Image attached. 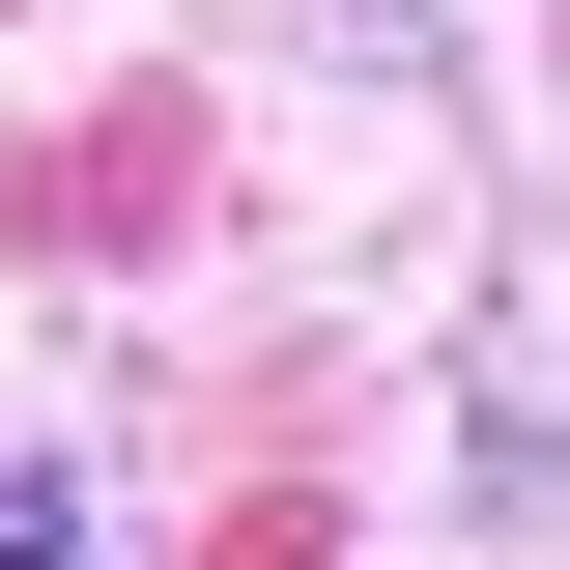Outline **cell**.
<instances>
[{
  "mask_svg": "<svg viewBox=\"0 0 570 570\" xmlns=\"http://www.w3.org/2000/svg\"><path fill=\"white\" fill-rule=\"evenodd\" d=\"M86 542H115V513H86V456H58V428H0V570H86Z\"/></svg>",
  "mask_w": 570,
  "mask_h": 570,
  "instance_id": "6da1fadb",
  "label": "cell"
}]
</instances>
